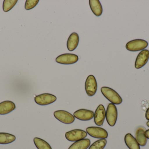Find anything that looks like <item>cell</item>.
Here are the masks:
<instances>
[{"label":"cell","mask_w":149,"mask_h":149,"mask_svg":"<svg viewBox=\"0 0 149 149\" xmlns=\"http://www.w3.org/2000/svg\"><path fill=\"white\" fill-rule=\"evenodd\" d=\"M86 131L89 136L93 138L106 139L108 136L107 132L102 128L99 127H88L87 128Z\"/></svg>","instance_id":"cell-7"},{"label":"cell","mask_w":149,"mask_h":149,"mask_svg":"<svg viewBox=\"0 0 149 149\" xmlns=\"http://www.w3.org/2000/svg\"><path fill=\"white\" fill-rule=\"evenodd\" d=\"M15 105L10 101H5L0 103V115H3L9 113L15 110Z\"/></svg>","instance_id":"cell-14"},{"label":"cell","mask_w":149,"mask_h":149,"mask_svg":"<svg viewBox=\"0 0 149 149\" xmlns=\"http://www.w3.org/2000/svg\"><path fill=\"white\" fill-rule=\"evenodd\" d=\"M91 142L88 139H83L77 141L72 144L68 149H87Z\"/></svg>","instance_id":"cell-18"},{"label":"cell","mask_w":149,"mask_h":149,"mask_svg":"<svg viewBox=\"0 0 149 149\" xmlns=\"http://www.w3.org/2000/svg\"><path fill=\"white\" fill-rule=\"evenodd\" d=\"M124 141L126 145L130 149H141L140 145L131 134H127L124 137Z\"/></svg>","instance_id":"cell-17"},{"label":"cell","mask_w":149,"mask_h":149,"mask_svg":"<svg viewBox=\"0 0 149 149\" xmlns=\"http://www.w3.org/2000/svg\"><path fill=\"white\" fill-rule=\"evenodd\" d=\"M16 137L14 135L6 133H0V144H8L15 141Z\"/></svg>","instance_id":"cell-19"},{"label":"cell","mask_w":149,"mask_h":149,"mask_svg":"<svg viewBox=\"0 0 149 149\" xmlns=\"http://www.w3.org/2000/svg\"><path fill=\"white\" fill-rule=\"evenodd\" d=\"M107 143V141L106 139H100L93 143L88 149H104Z\"/></svg>","instance_id":"cell-21"},{"label":"cell","mask_w":149,"mask_h":149,"mask_svg":"<svg viewBox=\"0 0 149 149\" xmlns=\"http://www.w3.org/2000/svg\"><path fill=\"white\" fill-rule=\"evenodd\" d=\"M101 92L103 96L113 104L120 105L122 102L121 97L113 89L107 87H103L101 88Z\"/></svg>","instance_id":"cell-1"},{"label":"cell","mask_w":149,"mask_h":149,"mask_svg":"<svg viewBox=\"0 0 149 149\" xmlns=\"http://www.w3.org/2000/svg\"><path fill=\"white\" fill-rule=\"evenodd\" d=\"M79 35L76 32H73L70 35L67 42V47L70 51L74 50L79 44Z\"/></svg>","instance_id":"cell-15"},{"label":"cell","mask_w":149,"mask_h":149,"mask_svg":"<svg viewBox=\"0 0 149 149\" xmlns=\"http://www.w3.org/2000/svg\"><path fill=\"white\" fill-rule=\"evenodd\" d=\"M147 126H148V127H149V120L148 121V122H147Z\"/></svg>","instance_id":"cell-26"},{"label":"cell","mask_w":149,"mask_h":149,"mask_svg":"<svg viewBox=\"0 0 149 149\" xmlns=\"http://www.w3.org/2000/svg\"><path fill=\"white\" fill-rule=\"evenodd\" d=\"M55 118L62 123L70 124L73 123L74 121V117L69 112L64 110H58L54 112Z\"/></svg>","instance_id":"cell-5"},{"label":"cell","mask_w":149,"mask_h":149,"mask_svg":"<svg viewBox=\"0 0 149 149\" xmlns=\"http://www.w3.org/2000/svg\"><path fill=\"white\" fill-rule=\"evenodd\" d=\"M117 116L118 113L115 105L113 103H109L107 108L106 117L107 122L110 127H113L115 125Z\"/></svg>","instance_id":"cell-3"},{"label":"cell","mask_w":149,"mask_h":149,"mask_svg":"<svg viewBox=\"0 0 149 149\" xmlns=\"http://www.w3.org/2000/svg\"><path fill=\"white\" fill-rule=\"evenodd\" d=\"M146 129L143 127H138L136 132V139L140 146L144 147L148 141V138L145 135Z\"/></svg>","instance_id":"cell-13"},{"label":"cell","mask_w":149,"mask_h":149,"mask_svg":"<svg viewBox=\"0 0 149 149\" xmlns=\"http://www.w3.org/2000/svg\"><path fill=\"white\" fill-rule=\"evenodd\" d=\"M149 59V51L148 50H142L138 54L136 59L135 67L139 69L147 64Z\"/></svg>","instance_id":"cell-11"},{"label":"cell","mask_w":149,"mask_h":149,"mask_svg":"<svg viewBox=\"0 0 149 149\" xmlns=\"http://www.w3.org/2000/svg\"><path fill=\"white\" fill-rule=\"evenodd\" d=\"M34 143L38 149H52L48 143L38 137H35Z\"/></svg>","instance_id":"cell-20"},{"label":"cell","mask_w":149,"mask_h":149,"mask_svg":"<svg viewBox=\"0 0 149 149\" xmlns=\"http://www.w3.org/2000/svg\"><path fill=\"white\" fill-rule=\"evenodd\" d=\"M79 60L77 55L72 53H65L59 55L56 58V62L62 64L70 65L76 63Z\"/></svg>","instance_id":"cell-9"},{"label":"cell","mask_w":149,"mask_h":149,"mask_svg":"<svg viewBox=\"0 0 149 149\" xmlns=\"http://www.w3.org/2000/svg\"><path fill=\"white\" fill-rule=\"evenodd\" d=\"M106 110L102 105H100L95 110L94 115L95 124L98 126H102L106 118Z\"/></svg>","instance_id":"cell-10"},{"label":"cell","mask_w":149,"mask_h":149,"mask_svg":"<svg viewBox=\"0 0 149 149\" xmlns=\"http://www.w3.org/2000/svg\"><path fill=\"white\" fill-rule=\"evenodd\" d=\"M94 115L93 111L86 109H79L74 113V118L81 121L90 120L93 118Z\"/></svg>","instance_id":"cell-12"},{"label":"cell","mask_w":149,"mask_h":149,"mask_svg":"<svg viewBox=\"0 0 149 149\" xmlns=\"http://www.w3.org/2000/svg\"><path fill=\"white\" fill-rule=\"evenodd\" d=\"M17 0H4L3 4V9L4 12L10 10L17 3Z\"/></svg>","instance_id":"cell-22"},{"label":"cell","mask_w":149,"mask_h":149,"mask_svg":"<svg viewBox=\"0 0 149 149\" xmlns=\"http://www.w3.org/2000/svg\"><path fill=\"white\" fill-rule=\"evenodd\" d=\"M55 95L49 93H44L37 95L35 98V101L36 104L40 106H44L50 105L56 100Z\"/></svg>","instance_id":"cell-6"},{"label":"cell","mask_w":149,"mask_h":149,"mask_svg":"<svg viewBox=\"0 0 149 149\" xmlns=\"http://www.w3.org/2000/svg\"><path fill=\"white\" fill-rule=\"evenodd\" d=\"M148 45V42L141 39H134L128 42L126 48L131 52H137L144 50Z\"/></svg>","instance_id":"cell-2"},{"label":"cell","mask_w":149,"mask_h":149,"mask_svg":"<svg viewBox=\"0 0 149 149\" xmlns=\"http://www.w3.org/2000/svg\"><path fill=\"white\" fill-rule=\"evenodd\" d=\"M145 135H146L147 138L149 139V129L146 130V132H145Z\"/></svg>","instance_id":"cell-25"},{"label":"cell","mask_w":149,"mask_h":149,"mask_svg":"<svg viewBox=\"0 0 149 149\" xmlns=\"http://www.w3.org/2000/svg\"><path fill=\"white\" fill-rule=\"evenodd\" d=\"M87 136V133L84 130L76 129L66 132L65 137L70 141L75 142L85 139Z\"/></svg>","instance_id":"cell-8"},{"label":"cell","mask_w":149,"mask_h":149,"mask_svg":"<svg viewBox=\"0 0 149 149\" xmlns=\"http://www.w3.org/2000/svg\"><path fill=\"white\" fill-rule=\"evenodd\" d=\"M145 117H146V119L147 120H149V107L147 109V111H146Z\"/></svg>","instance_id":"cell-24"},{"label":"cell","mask_w":149,"mask_h":149,"mask_svg":"<svg viewBox=\"0 0 149 149\" xmlns=\"http://www.w3.org/2000/svg\"><path fill=\"white\" fill-rule=\"evenodd\" d=\"M85 90L87 95L90 97L93 96L96 93L97 83L93 75H89L87 78L85 82Z\"/></svg>","instance_id":"cell-4"},{"label":"cell","mask_w":149,"mask_h":149,"mask_svg":"<svg viewBox=\"0 0 149 149\" xmlns=\"http://www.w3.org/2000/svg\"><path fill=\"white\" fill-rule=\"evenodd\" d=\"M39 1V0H27L25 2L24 8L26 10L32 9L37 5Z\"/></svg>","instance_id":"cell-23"},{"label":"cell","mask_w":149,"mask_h":149,"mask_svg":"<svg viewBox=\"0 0 149 149\" xmlns=\"http://www.w3.org/2000/svg\"><path fill=\"white\" fill-rule=\"evenodd\" d=\"M89 6L92 12L96 16H100L102 13V7L99 0H89Z\"/></svg>","instance_id":"cell-16"}]
</instances>
